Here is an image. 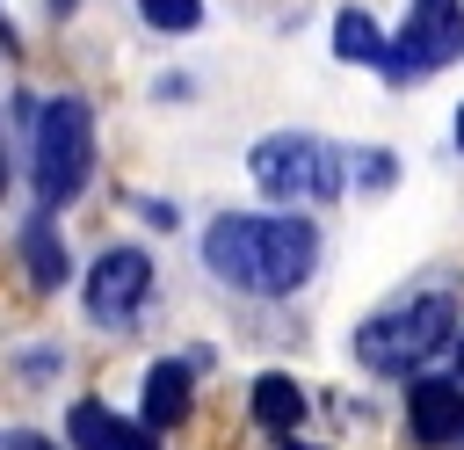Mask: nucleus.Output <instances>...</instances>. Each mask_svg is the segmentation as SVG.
<instances>
[{"label":"nucleus","mask_w":464,"mask_h":450,"mask_svg":"<svg viewBox=\"0 0 464 450\" xmlns=\"http://www.w3.org/2000/svg\"><path fill=\"white\" fill-rule=\"evenodd\" d=\"M457 385H464V341H457Z\"/></svg>","instance_id":"nucleus-18"},{"label":"nucleus","mask_w":464,"mask_h":450,"mask_svg":"<svg viewBox=\"0 0 464 450\" xmlns=\"http://www.w3.org/2000/svg\"><path fill=\"white\" fill-rule=\"evenodd\" d=\"M246 174L276 203H334L348 189V152L319 131H268L246 152Z\"/></svg>","instance_id":"nucleus-4"},{"label":"nucleus","mask_w":464,"mask_h":450,"mask_svg":"<svg viewBox=\"0 0 464 450\" xmlns=\"http://www.w3.org/2000/svg\"><path fill=\"white\" fill-rule=\"evenodd\" d=\"M0 36H7V15H0Z\"/></svg>","instance_id":"nucleus-20"},{"label":"nucleus","mask_w":464,"mask_h":450,"mask_svg":"<svg viewBox=\"0 0 464 450\" xmlns=\"http://www.w3.org/2000/svg\"><path fill=\"white\" fill-rule=\"evenodd\" d=\"M94 167V109L80 94H51L36 109V138H29V181H36V210H65L87 189Z\"/></svg>","instance_id":"nucleus-3"},{"label":"nucleus","mask_w":464,"mask_h":450,"mask_svg":"<svg viewBox=\"0 0 464 450\" xmlns=\"http://www.w3.org/2000/svg\"><path fill=\"white\" fill-rule=\"evenodd\" d=\"M65 443H72V450H160V435H152L145 421H123V414L102 406V399H72Z\"/></svg>","instance_id":"nucleus-8"},{"label":"nucleus","mask_w":464,"mask_h":450,"mask_svg":"<svg viewBox=\"0 0 464 450\" xmlns=\"http://www.w3.org/2000/svg\"><path fill=\"white\" fill-rule=\"evenodd\" d=\"M0 450H58V443L36 435V428H14V435H0Z\"/></svg>","instance_id":"nucleus-14"},{"label":"nucleus","mask_w":464,"mask_h":450,"mask_svg":"<svg viewBox=\"0 0 464 450\" xmlns=\"http://www.w3.org/2000/svg\"><path fill=\"white\" fill-rule=\"evenodd\" d=\"M450 58H464V0H413L406 7V29L384 44V65L377 73L392 87H406V80L450 65Z\"/></svg>","instance_id":"nucleus-5"},{"label":"nucleus","mask_w":464,"mask_h":450,"mask_svg":"<svg viewBox=\"0 0 464 450\" xmlns=\"http://www.w3.org/2000/svg\"><path fill=\"white\" fill-rule=\"evenodd\" d=\"M0 196H7V131H0Z\"/></svg>","instance_id":"nucleus-16"},{"label":"nucleus","mask_w":464,"mask_h":450,"mask_svg":"<svg viewBox=\"0 0 464 450\" xmlns=\"http://www.w3.org/2000/svg\"><path fill=\"white\" fill-rule=\"evenodd\" d=\"M138 15H145L152 29H167V36H181V29L203 22V0H138Z\"/></svg>","instance_id":"nucleus-13"},{"label":"nucleus","mask_w":464,"mask_h":450,"mask_svg":"<svg viewBox=\"0 0 464 450\" xmlns=\"http://www.w3.org/2000/svg\"><path fill=\"white\" fill-rule=\"evenodd\" d=\"M457 152H464V109H457Z\"/></svg>","instance_id":"nucleus-17"},{"label":"nucleus","mask_w":464,"mask_h":450,"mask_svg":"<svg viewBox=\"0 0 464 450\" xmlns=\"http://www.w3.org/2000/svg\"><path fill=\"white\" fill-rule=\"evenodd\" d=\"M58 7H65V0H58Z\"/></svg>","instance_id":"nucleus-21"},{"label":"nucleus","mask_w":464,"mask_h":450,"mask_svg":"<svg viewBox=\"0 0 464 450\" xmlns=\"http://www.w3.org/2000/svg\"><path fill=\"white\" fill-rule=\"evenodd\" d=\"M181 414H188V363L160 356V363L145 370V428L160 435V428H174Z\"/></svg>","instance_id":"nucleus-9"},{"label":"nucleus","mask_w":464,"mask_h":450,"mask_svg":"<svg viewBox=\"0 0 464 450\" xmlns=\"http://www.w3.org/2000/svg\"><path fill=\"white\" fill-rule=\"evenodd\" d=\"M362 181L384 189V181H392V160H384V152H362Z\"/></svg>","instance_id":"nucleus-15"},{"label":"nucleus","mask_w":464,"mask_h":450,"mask_svg":"<svg viewBox=\"0 0 464 450\" xmlns=\"http://www.w3.org/2000/svg\"><path fill=\"white\" fill-rule=\"evenodd\" d=\"M203 269L246 298H290L319 269V225L312 218H218L203 232Z\"/></svg>","instance_id":"nucleus-1"},{"label":"nucleus","mask_w":464,"mask_h":450,"mask_svg":"<svg viewBox=\"0 0 464 450\" xmlns=\"http://www.w3.org/2000/svg\"><path fill=\"white\" fill-rule=\"evenodd\" d=\"M254 421H261V428H276V435H290V428L304 421V392H297V377L261 370V377H254Z\"/></svg>","instance_id":"nucleus-11"},{"label":"nucleus","mask_w":464,"mask_h":450,"mask_svg":"<svg viewBox=\"0 0 464 450\" xmlns=\"http://www.w3.org/2000/svg\"><path fill=\"white\" fill-rule=\"evenodd\" d=\"M283 450H297V443H290V435H283Z\"/></svg>","instance_id":"nucleus-19"},{"label":"nucleus","mask_w":464,"mask_h":450,"mask_svg":"<svg viewBox=\"0 0 464 450\" xmlns=\"http://www.w3.org/2000/svg\"><path fill=\"white\" fill-rule=\"evenodd\" d=\"M406 428L420 450H442L464 435V385L457 377H413L406 385Z\"/></svg>","instance_id":"nucleus-7"},{"label":"nucleus","mask_w":464,"mask_h":450,"mask_svg":"<svg viewBox=\"0 0 464 450\" xmlns=\"http://www.w3.org/2000/svg\"><path fill=\"white\" fill-rule=\"evenodd\" d=\"M145 290H152L145 247H102V254H94V269H87V312H94V327L123 334V327L138 319Z\"/></svg>","instance_id":"nucleus-6"},{"label":"nucleus","mask_w":464,"mask_h":450,"mask_svg":"<svg viewBox=\"0 0 464 450\" xmlns=\"http://www.w3.org/2000/svg\"><path fill=\"white\" fill-rule=\"evenodd\" d=\"M22 269H29V283H36V290H58V283L72 276L65 240H58V225H51V218H29V225H22Z\"/></svg>","instance_id":"nucleus-10"},{"label":"nucleus","mask_w":464,"mask_h":450,"mask_svg":"<svg viewBox=\"0 0 464 450\" xmlns=\"http://www.w3.org/2000/svg\"><path fill=\"white\" fill-rule=\"evenodd\" d=\"M450 341H457V298L450 290H413V298H399L355 327L362 370H384V377H406V370L420 377V363Z\"/></svg>","instance_id":"nucleus-2"},{"label":"nucleus","mask_w":464,"mask_h":450,"mask_svg":"<svg viewBox=\"0 0 464 450\" xmlns=\"http://www.w3.org/2000/svg\"><path fill=\"white\" fill-rule=\"evenodd\" d=\"M384 44H392V36H377V22H370L362 7H341V15H334V58L384 65Z\"/></svg>","instance_id":"nucleus-12"}]
</instances>
